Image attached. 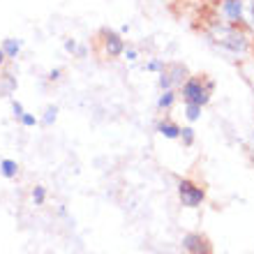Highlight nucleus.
I'll list each match as a JSON object with an SVG mask.
<instances>
[{
	"label": "nucleus",
	"instance_id": "1",
	"mask_svg": "<svg viewBox=\"0 0 254 254\" xmlns=\"http://www.w3.org/2000/svg\"><path fill=\"white\" fill-rule=\"evenodd\" d=\"M213 88H215L213 81H208V83H203L201 79L192 76V79H185V81L181 83V93H183V100H185V102H192V104L206 107L208 102H210Z\"/></svg>",
	"mask_w": 254,
	"mask_h": 254
},
{
	"label": "nucleus",
	"instance_id": "2",
	"mask_svg": "<svg viewBox=\"0 0 254 254\" xmlns=\"http://www.w3.org/2000/svg\"><path fill=\"white\" fill-rule=\"evenodd\" d=\"M215 42L220 44V47L229 49V51H234V54H243L245 49H248V40H245V35L238 33L236 28H215L213 33Z\"/></svg>",
	"mask_w": 254,
	"mask_h": 254
},
{
	"label": "nucleus",
	"instance_id": "3",
	"mask_svg": "<svg viewBox=\"0 0 254 254\" xmlns=\"http://www.w3.org/2000/svg\"><path fill=\"white\" fill-rule=\"evenodd\" d=\"M178 199H181V203L185 208H199L203 203V199H206V192H203L201 185L183 178V181H178Z\"/></svg>",
	"mask_w": 254,
	"mask_h": 254
},
{
	"label": "nucleus",
	"instance_id": "4",
	"mask_svg": "<svg viewBox=\"0 0 254 254\" xmlns=\"http://www.w3.org/2000/svg\"><path fill=\"white\" fill-rule=\"evenodd\" d=\"M183 248L188 250L190 254H210L213 252L210 241L201 234H185L183 236Z\"/></svg>",
	"mask_w": 254,
	"mask_h": 254
},
{
	"label": "nucleus",
	"instance_id": "5",
	"mask_svg": "<svg viewBox=\"0 0 254 254\" xmlns=\"http://www.w3.org/2000/svg\"><path fill=\"white\" fill-rule=\"evenodd\" d=\"M104 51H107L109 58H118V56H123V51H125V40H123L118 33L107 30V33H104Z\"/></svg>",
	"mask_w": 254,
	"mask_h": 254
},
{
	"label": "nucleus",
	"instance_id": "6",
	"mask_svg": "<svg viewBox=\"0 0 254 254\" xmlns=\"http://www.w3.org/2000/svg\"><path fill=\"white\" fill-rule=\"evenodd\" d=\"M243 12H245V2H243V0H224V2H222V14H224L231 23H238V21L243 19Z\"/></svg>",
	"mask_w": 254,
	"mask_h": 254
},
{
	"label": "nucleus",
	"instance_id": "7",
	"mask_svg": "<svg viewBox=\"0 0 254 254\" xmlns=\"http://www.w3.org/2000/svg\"><path fill=\"white\" fill-rule=\"evenodd\" d=\"M157 132L164 136V139H178L181 136V127L176 125V123H171V121H162L160 125H157Z\"/></svg>",
	"mask_w": 254,
	"mask_h": 254
},
{
	"label": "nucleus",
	"instance_id": "8",
	"mask_svg": "<svg viewBox=\"0 0 254 254\" xmlns=\"http://www.w3.org/2000/svg\"><path fill=\"white\" fill-rule=\"evenodd\" d=\"M0 174L5 176V178H16V176H19V164H16V160H9V157L0 160Z\"/></svg>",
	"mask_w": 254,
	"mask_h": 254
},
{
	"label": "nucleus",
	"instance_id": "9",
	"mask_svg": "<svg viewBox=\"0 0 254 254\" xmlns=\"http://www.w3.org/2000/svg\"><path fill=\"white\" fill-rule=\"evenodd\" d=\"M174 102H176V93L169 88V90H162L160 95V100H157V109H162V111H169V109L174 107Z\"/></svg>",
	"mask_w": 254,
	"mask_h": 254
},
{
	"label": "nucleus",
	"instance_id": "10",
	"mask_svg": "<svg viewBox=\"0 0 254 254\" xmlns=\"http://www.w3.org/2000/svg\"><path fill=\"white\" fill-rule=\"evenodd\" d=\"M201 109L199 104H192V102H185V118H188L190 123H196L201 118Z\"/></svg>",
	"mask_w": 254,
	"mask_h": 254
},
{
	"label": "nucleus",
	"instance_id": "11",
	"mask_svg": "<svg viewBox=\"0 0 254 254\" xmlns=\"http://www.w3.org/2000/svg\"><path fill=\"white\" fill-rule=\"evenodd\" d=\"M2 51H5L7 58H16V54L21 51V42L19 40H5V44H2Z\"/></svg>",
	"mask_w": 254,
	"mask_h": 254
},
{
	"label": "nucleus",
	"instance_id": "12",
	"mask_svg": "<svg viewBox=\"0 0 254 254\" xmlns=\"http://www.w3.org/2000/svg\"><path fill=\"white\" fill-rule=\"evenodd\" d=\"M30 199H33L35 206H44V201H47V188L37 185V188L30 192Z\"/></svg>",
	"mask_w": 254,
	"mask_h": 254
},
{
	"label": "nucleus",
	"instance_id": "13",
	"mask_svg": "<svg viewBox=\"0 0 254 254\" xmlns=\"http://www.w3.org/2000/svg\"><path fill=\"white\" fill-rule=\"evenodd\" d=\"M178 139L183 141V146H194V139H196V134H194L192 127H181V136Z\"/></svg>",
	"mask_w": 254,
	"mask_h": 254
},
{
	"label": "nucleus",
	"instance_id": "14",
	"mask_svg": "<svg viewBox=\"0 0 254 254\" xmlns=\"http://www.w3.org/2000/svg\"><path fill=\"white\" fill-rule=\"evenodd\" d=\"M56 116H58V107H47L44 116H42V123H44V125H51V123L56 121Z\"/></svg>",
	"mask_w": 254,
	"mask_h": 254
},
{
	"label": "nucleus",
	"instance_id": "15",
	"mask_svg": "<svg viewBox=\"0 0 254 254\" xmlns=\"http://www.w3.org/2000/svg\"><path fill=\"white\" fill-rule=\"evenodd\" d=\"M19 121H21V125H23V127H35V125H37V118H35L33 114H23Z\"/></svg>",
	"mask_w": 254,
	"mask_h": 254
},
{
	"label": "nucleus",
	"instance_id": "16",
	"mask_svg": "<svg viewBox=\"0 0 254 254\" xmlns=\"http://www.w3.org/2000/svg\"><path fill=\"white\" fill-rule=\"evenodd\" d=\"M146 69H148V72H162V69H164V63H162V61H150L146 65Z\"/></svg>",
	"mask_w": 254,
	"mask_h": 254
},
{
	"label": "nucleus",
	"instance_id": "17",
	"mask_svg": "<svg viewBox=\"0 0 254 254\" xmlns=\"http://www.w3.org/2000/svg\"><path fill=\"white\" fill-rule=\"evenodd\" d=\"M123 56H125V61L134 63V61H136V58H139V51H136V49H127V47H125V51H123Z\"/></svg>",
	"mask_w": 254,
	"mask_h": 254
},
{
	"label": "nucleus",
	"instance_id": "18",
	"mask_svg": "<svg viewBox=\"0 0 254 254\" xmlns=\"http://www.w3.org/2000/svg\"><path fill=\"white\" fill-rule=\"evenodd\" d=\"M65 49L69 54H79V47H76V42L74 40H65Z\"/></svg>",
	"mask_w": 254,
	"mask_h": 254
},
{
	"label": "nucleus",
	"instance_id": "19",
	"mask_svg": "<svg viewBox=\"0 0 254 254\" xmlns=\"http://www.w3.org/2000/svg\"><path fill=\"white\" fill-rule=\"evenodd\" d=\"M12 109H14V116H16V118H21V116L26 114V111H23V104H21V102H14Z\"/></svg>",
	"mask_w": 254,
	"mask_h": 254
},
{
	"label": "nucleus",
	"instance_id": "20",
	"mask_svg": "<svg viewBox=\"0 0 254 254\" xmlns=\"http://www.w3.org/2000/svg\"><path fill=\"white\" fill-rule=\"evenodd\" d=\"M58 76H61V69H51V74H49V79H51V81H56V79H58Z\"/></svg>",
	"mask_w": 254,
	"mask_h": 254
},
{
	"label": "nucleus",
	"instance_id": "21",
	"mask_svg": "<svg viewBox=\"0 0 254 254\" xmlns=\"http://www.w3.org/2000/svg\"><path fill=\"white\" fill-rule=\"evenodd\" d=\"M5 58H7V56H5V51H2V47H0V65L5 63Z\"/></svg>",
	"mask_w": 254,
	"mask_h": 254
}]
</instances>
